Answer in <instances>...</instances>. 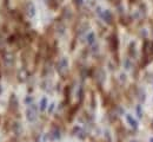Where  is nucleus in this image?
Listing matches in <instances>:
<instances>
[{
    "mask_svg": "<svg viewBox=\"0 0 153 142\" xmlns=\"http://www.w3.org/2000/svg\"><path fill=\"white\" fill-rule=\"evenodd\" d=\"M150 128H151V129L153 130V119L151 120V124H150Z\"/></svg>",
    "mask_w": 153,
    "mask_h": 142,
    "instance_id": "a878e982",
    "label": "nucleus"
},
{
    "mask_svg": "<svg viewBox=\"0 0 153 142\" xmlns=\"http://www.w3.org/2000/svg\"><path fill=\"white\" fill-rule=\"evenodd\" d=\"M96 33L93 32V31H91L88 35H87V37H86V41H87V44L90 45V46H93L94 44H96Z\"/></svg>",
    "mask_w": 153,
    "mask_h": 142,
    "instance_id": "dca6fc26",
    "label": "nucleus"
},
{
    "mask_svg": "<svg viewBox=\"0 0 153 142\" xmlns=\"http://www.w3.org/2000/svg\"><path fill=\"white\" fill-rule=\"evenodd\" d=\"M0 120H1V119H0Z\"/></svg>",
    "mask_w": 153,
    "mask_h": 142,
    "instance_id": "7c9ffc66",
    "label": "nucleus"
},
{
    "mask_svg": "<svg viewBox=\"0 0 153 142\" xmlns=\"http://www.w3.org/2000/svg\"><path fill=\"white\" fill-rule=\"evenodd\" d=\"M125 119H126V122H127V124L130 125V128L132 129V130H138L139 129V123H138V120L133 117L131 114H125Z\"/></svg>",
    "mask_w": 153,
    "mask_h": 142,
    "instance_id": "9d476101",
    "label": "nucleus"
},
{
    "mask_svg": "<svg viewBox=\"0 0 153 142\" xmlns=\"http://www.w3.org/2000/svg\"><path fill=\"white\" fill-rule=\"evenodd\" d=\"M127 55H128V58H131V59L135 58V55H137V50H135V41H131V43H128V45H127Z\"/></svg>",
    "mask_w": 153,
    "mask_h": 142,
    "instance_id": "f8f14e48",
    "label": "nucleus"
},
{
    "mask_svg": "<svg viewBox=\"0 0 153 142\" xmlns=\"http://www.w3.org/2000/svg\"><path fill=\"white\" fill-rule=\"evenodd\" d=\"M78 109H79V104H76V105H73V107L71 108V110L68 111V121H72V120H73V117L76 116Z\"/></svg>",
    "mask_w": 153,
    "mask_h": 142,
    "instance_id": "a211bd4d",
    "label": "nucleus"
},
{
    "mask_svg": "<svg viewBox=\"0 0 153 142\" xmlns=\"http://www.w3.org/2000/svg\"><path fill=\"white\" fill-rule=\"evenodd\" d=\"M135 114H137V116H138L139 120H141L144 117V109H143V105L141 104H137V107H135Z\"/></svg>",
    "mask_w": 153,
    "mask_h": 142,
    "instance_id": "6ab92c4d",
    "label": "nucleus"
},
{
    "mask_svg": "<svg viewBox=\"0 0 153 142\" xmlns=\"http://www.w3.org/2000/svg\"><path fill=\"white\" fill-rule=\"evenodd\" d=\"M54 108H56V104H54V103H51V104H48V108H47V111H48V114H52V113H53V110H54Z\"/></svg>",
    "mask_w": 153,
    "mask_h": 142,
    "instance_id": "b1692460",
    "label": "nucleus"
},
{
    "mask_svg": "<svg viewBox=\"0 0 153 142\" xmlns=\"http://www.w3.org/2000/svg\"><path fill=\"white\" fill-rule=\"evenodd\" d=\"M48 135V140L51 141H59L61 139V130L58 125H52L50 133L47 134Z\"/></svg>",
    "mask_w": 153,
    "mask_h": 142,
    "instance_id": "423d86ee",
    "label": "nucleus"
},
{
    "mask_svg": "<svg viewBox=\"0 0 153 142\" xmlns=\"http://www.w3.org/2000/svg\"><path fill=\"white\" fill-rule=\"evenodd\" d=\"M71 135H72V136H76V137H78L79 140H82V141L87 137L86 131H85L80 125H74V127L72 128V130H71Z\"/></svg>",
    "mask_w": 153,
    "mask_h": 142,
    "instance_id": "0eeeda50",
    "label": "nucleus"
},
{
    "mask_svg": "<svg viewBox=\"0 0 153 142\" xmlns=\"http://www.w3.org/2000/svg\"><path fill=\"white\" fill-rule=\"evenodd\" d=\"M47 108H48V100H47V97H42L39 103V110L45 111V110H47Z\"/></svg>",
    "mask_w": 153,
    "mask_h": 142,
    "instance_id": "f3484780",
    "label": "nucleus"
},
{
    "mask_svg": "<svg viewBox=\"0 0 153 142\" xmlns=\"http://www.w3.org/2000/svg\"><path fill=\"white\" fill-rule=\"evenodd\" d=\"M12 17H13V18H14L17 21H22V19H24V18H22V14H21V13H19L17 10L12 11Z\"/></svg>",
    "mask_w": 153,
    "mask_h": 142,
    "instance_id": "412c9836",
    "label": "nucleus"
},
{
    "mask_svg": "<svg viewBox=\"0 0 153 142\" xmlns=\"http://www.w3.org/2000/svg\"><path fill=\"white\" fill-rule=\"evenodd\" d=\"M64 95H65V103L68 104L70 103V96H71V88H70V85H66V88L64 89Z\"/></svg>",
    "mask_w": 153,
    "mask_h": 142,
    "instance_id": "aec40b11",
    "label": "nucleus"
},
{
    "mask_svg": "<svg viewBox=\"0 0 153 142\" xmlns=\"http://www.w3.org/2000/svg\"><path fill=\"white\" fill-rule=\"evenodd\" d=\"M128 142H138L137 140H131V141H128Z\"/></svg>",
    "mask_w": 153,
    "mask_h": 142,
    "instance_id": "cd10ccee",
    "label": "nucleus"
},
{
    "mask_svg": "<svg viewBox=\"0 0 153 142\" xmlns=\"http://www.w3.org/2000/svg\"><path fill=\"white\" fill-rule=\"evenodd\" d=\"M1 91H2V89H1V85H0V94H1Z\"/></svg>",
    "mask_w": 153,
    "mask_h": 142,
    "instance_id": "c85d7f7f",
    "label": "nucleus"
},
{
    "mask_svg": "<svg viewBox=\"0 0 153 142\" xmlns=\"http://www.w3.org/2000/svg\"><path fill=\"white\" fill-rule=\"evenodd\" d=\"M152 84H153V78H152Z\"/></svg>",
    "mask_w": 153,
    "mask_h": 142,
    "instance_id": "c756f323",
    "label": "nucleus"
},
{
    "mask_svg": "<svg viewBox=\"0 0 153 142\" xmlns=\"http://www.w3.org/2000/svg\"><path fill=\"white\" fill-rule=\"evenodd\" d=\"M28 76H30V74H28V71H27L26 68L20 69L19 72H18V80H19V82H25L28 78Z\"/></svg>",
    "mask_w": 153,
    "mask_h": 142,
    "instance_id": "4468645a",
    "label": "nucleus"
},
{
    "mask_svg": "<svg viewBox=\"0 0 153 142\" xmlns=\"http://www.w3.org/2000/svg\"><path fill=\"white\" fill-rule=\"evenodd\" d=\"M32 101H33V100H32V97H31V96H28V97L25 100V103L30 105V104H32Z\"/></svg>",
    "mask_w": 153,
    "mask_h": 142,
    "instance_id": "393cba45",
    "label": "nucleus"
},
{
    "mask_svg": "<svg viewBox=\"0 0 153 142\" xmlns=\"http://www.w3.org/2000/svg\"><path fill=\"white\" fill-rule=\"evenodd\" d=\"M38 111H39V107H38V105H36L34 103L30 104V105L27 107L26 111H25V116H26V120H27L28 122H31V123L36 122V121H37V119H38Z\"/></svg>",
    "mask_w": 153,
    "mask_h": 142,
    "instance_id": "7ed1b4c3",
    "label": "nucleus"
},
{
    "mask_svg": "<svg viewBox=\"0 0 153 142\" xmlns=\"http://www.w3.org/2000/svg\"><path fill=\"white\" fill-rule=\"evenodd\" d=\"M100 18L105 21L106 24H108V25H112V24H113V20H114L113 14H112V12H111L110 10H104L102 13H101V16H100Z\"/></svg>",
    "mask_w": 153,
    "mask_h": 142,
    "instance_id": "9b49d317",
    "label": "nucleus"
},
{
    "mask_svg": "<svg viewBox=\"0 0 153 142\" xmlns=\"http://www.w3.org/2000/svg\"><path fill=\"white\" fill-rule=\"evenodd\" d=\"M84 88L82 86H80L79 88V91H78V98H79V102H82V100H84Z\"/></svg>",
    "mask_w": 153,
    "mask_h": 142,
    "instance_id": "5701e85b",
    "label": "nucleus"
},
{
    "mask_svg": "<svg viewBox=\"0 0 153 142\" xmlns=\"http://www.w3.org/2000/svg\"><path fill=\"white\" fill-rule=\"evenodd\" d=\"M24 14L27 18H33L36 16V7H34V5L31 1H27L24 5Z\"/></svg>",
    "mask_w": 153,
    "mask_h": 142,
    "instance_id": "6e6552de",
    "label": "nucleus"
},
{
    "mask_svg": "<svg viewBox=\"0 0 153 142\" xmlns=\"http://www.w3.org/2000/svg\"><path fill=\"white\" fill-rule=\"evenodd\" d=\"M8 110L12 114H18V111H19V101L14 94H12L8 100Z\"/></svg>",
    "mask_w": 153,
    "mask_h": 142,
    "instance_id": "39448f33",
    "label": "nucleus"
},
{
    "mask_svg": "<svg viewBox=\"0 0 153 142\" xmlns=\"http://www.w3.org/2000/svg\"><path fill=\"white\" fill-rule=\"evenodd\" d=\"M124 66H125V69H126V70H131V69H132V59L127 57V58L125 59Z\"/></svg>",
    "mask_w": 153,
    "mask_h": 142,
    "instance_id": "4be33fe9",
    "label": "nucleus"
},
{
    "mask_svg": "<svg viewBox=\"0 0 153 142\" xmlns=\"http://www.w3.org/2000/svg\"><path fill=\"white\" fill-rule=\"evenodd\" d=\"M145 96H146V94H145V91L141 88H137L135 89V97L141 102V103L145 101Z\"/></svg>",
    "mask_w": 153,
    "mask_h": 142,
    "instance_id": "2eb2a0df",
    "label": "nucleus"
},
{
    "mask_svg": "<svg viewBox=\"0 0 153 142\" xmlns=\"http://www.w3.org/2000/svg\"><path fill=\"white\" fill-rule=\"evenodd\" d=\"M108 45H110V49L112 52H117L118 51V47H119V39H118V36L117 33L113 32L110 37H108Z\"/></svg>",
    "mask_w": 153,
    "mask_h": 142,
    "instance_id": "1a4fd4ad",
    "label": "nucleus"
},
{
    "mask_svg": "<svg viewBox=\"0 0 153 142\" xmlns=\"http://www.w3.org/2000/svg\"><path fill=\"white\" fill-rule=\"evenodd\" d=\"M149 142H153V136L151 137V139H150V140H149Z\"/></svg>",
    "mask_w": 153,
    "mask_h": 142,
    "instance_id": "bb28decb",
    "label": "nucleus"
},
{
    "mask_svg": "<svg viewBox=\"0 0 153 142\" xmlns=\"http://www.w3.org/2000/svg\"><path fill=\"white\" fill-rule=\"evenodd\" d=\"M143 55H141V61L143 66L149 65L153 61V41L150 39H144L143 41Z\"/></svg>",
    "mask_w": 153,
    "mask_h": 142,
    "instance_id": "f257e3e1",
    "label": "nucleus"
},
{
    "mask_svg": "<svg viewBox=\"0 0 153 142\" xmlns=\"http://www.w3.org/2000/svg\"><path fill=\"white\" fill-rule=\"evenodd\" d=\"M56 70H57V72L62 77V78H66L67 75H68V72H70L68 59H67L66 57L60 58V59L56 63Z\"/></svg>",
    "mask_w": 153,
    "mask_h": 142,
    "instance_id": "f03ea898",
    "label": "nucleus"
},
{
    "mask_svg": "<svg viewBox=\"0 0 153 142\" xmlns=\"http://www.w3.org/2000/svg\"><path fill=\"white\" fill-rule=\"evenodd\" d=\"M0 57H1V61L2 63L6 65V66H8V68H11V66H13L14 65V55L12 53V52H7V51H4V52H1L0 53Z\"/></svg>",
    "mask_w": 153,
    "mask_h": 142,
    "instance_id": "20e7f679",
    "label": "nucleus"
},
{
    "mask_svg": "<svg viewBox=\"0 0 153 142\" xmlns=\"http://www.w3.org/2000/svg\"><path fill=\"white\" fill-rule=\"evenodd\" d=\"M11 130L13 131V134L16 135V137H18V136H20V134L22 133V127H21V124H20L19 122H13Z\"/></svg>",
    "mask_w": 153,
    "mask_h": 142,
    "instance_id": "ddd939ff",
    "label": "nucleus"
}]
</instances>
